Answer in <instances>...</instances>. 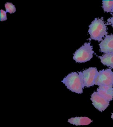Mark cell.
Instances as JSON below:
<instances>
[{"mask_svg": "<svg viewBox=\"0 0 113 127\" xmlns=\"http://www.w3.org/2000/svg\"><path fill=\"white\" fill-rule=\"evenodd\" d=\"M62 82L66 86L68 89L75 93L82 94L84 86L83 74L81 71L69 74L65 78Z\"/></svg>", "mask_w": 113, "mask_h": 127, "instance_id": "cell-1", "label": "cell"}, {"mask_svg": "<svg viewBox=\"0 0 113 127\" xmlns=\"http://www.w3.org/2000/svg\"><path fill=\"white\" fill-rule=\"evenodd\" d=\"M88 33L91 39L99 42L102 41L103 37L107 35V26L103 18H95L89 25Z\"/></svg>", "mask_w": 113, "mask_h": 127, "instance_id": "cell-2", "label": "cell"}, {"mask_svg": "<svg viewBox=\"0 0 113 127\" xmlns=\"http://www.w3.org/2000/svg\"><path fill=\"white\" fill-rule=\"evenodd\" d=\"M93 53L91 44L85 43L75 52L73 58L77 63H84L91 60Z\"/></svg>", "mask_w": 113, "mask_h": 127, "instance_id": "cell-3", "label": "cell"}, {"mask_svg": "<svg viewBox=\"0 0 113 127\" xmlns=\"http://www.w3.org/2000/svg\"><path fill=\"white\" fill-rule=\"evenodd\" d=\"M113 72L111 69L103 70L99 71L95 80V85L113 86Z\"/></svg>", "mask_w": 113, "mask_h": 127, "instance_id": "cell-4", "label": "cell"}, {"mask_svg": "<svg viewBox=\"0 0 113 127\" xmlns=\"http://www.w3.org/2000/svg\"><path fill=\"white\" fill-rule=\"evenodd\" d=\"M84 86L89 87L95 85V80L99 71L96 67H89L83 72Z\"/></svg>", "mask_w": 113, "mask_h": 127, "instance_id": "cell-5", "label": "cell"}, {"mask_svg": "<svg viewBox=\"0 0 113 127\" xmlns=\"http://www.w3.org/2000/svg\"><path fill=\"white\" fill-rule=\"evenodd\" d=\"M91 99L94 106L101 112L105 110L109 105L110 101L106 100L97 92H94L92 94Z\"/></svg>", "mask_w": 113, "mask_h": 127, "instance_id": "cell-6", "label": "cell"}, {"mask_svg": "<svg viewBox=\"0 0 113 127\" xmlns=\"http://www.w3.org/2000/svg\"><path fill=\"white\" fill-rule=\"evenodd\" d=\"M100 51L105 54L113 53V34L107 35L99 44Z\"/></svg>", "mask_w": 113, "mask_h": 127, "instance_id": "cell-7", "label": "cell"}, {"mask_svg": "<svg viewBox=\"0 0 113 127\" xmlns=\"http://www.w3.org/2000/svg\"><path fill=\"white\" fill-rule=\"evenodd\" d=\"M97 92L108 101H111L113 99V86H99L97 90Z\"/></svg>", "mask_w": 113, "mask_h": 127, "instance_id": "cell-8", "label": "cell"}, {"mask_svg": "<svg viewBox=\"0 0 113 127\" xmlns=\"http://www.w3.org/2000/svg\"><path fill=\"white\" fill-rule=\"evenodd\" d=\"M69 123L76 125H89L92 122L91 119L87 117H72L68 120Z\"/></svg>", "mask_w": 113, "mask_h": 127, "instance_id": "cell-9", "label": "cell"}, {"mask_svg": "<svg viewBox=\"0 0 113 127\" xmlns=\"http://www.w3.org/2000/svg\"><path fill=\"white\" fill-rule=\"evenodd\" d=\"M102 63L105 65L113 67V53L104 54L99 57Z\"/></svg>", "mask_w": 113, "mask_h": 127, "instance_id": "cell-10", "label": "cell"}, {"mask_svg": "<svg viewBox=\"0 0 113 127\" xmlns=\"http://www.w3.org/2000/svg\"><path fill=\"white\" fill-rule=\"evenodd\" d=\"M113 8V0H103V8L104 12H112Z\"/></svg>", "mask_w": 113, "mask_h": 127, "instance_id": "cell-11", "label": "cell"}, {"mask_svg": "<svg viewBox=\"0 0 113 127\" xmlns=\"http://www.w3.org/2000/svg\"><path fill=\"white\" fill-rule=\"evenodd\" d=\"M5 8L6 9V12L10 13H13L16 12V8L15 6L11 3L7 2L5 4Z\"/></svg>", "mask_w": 113, "mask_h": 127, "instance_id": "cell-12", "label": "cell"}, {"mask_svg": "<svg viewBox=\"0 0 113 127\" xmlns=\"http://www.w3.org/2000/svg\"><path fill=\"white\" fill-rule=\"evenodd\" d=\"M6 12L3 10H0V21H3L7 20Z\"/></svg>", "mask_w": 113, "mask_h": 127, "instance_id": "cell-13", "label": "cell"}, {"mask_svg": "<svg viewBox=\"0 0 113 127\" xmlns=\"http://www.w3.org/2000/svg\"><path fill=\"white\" fill-rule=\"evenodd\" d=\"M107 23L110 25H111L113 28V17H111V18H109L107 20Z\"/></svg>", "mask_w": 113, "mask_h": 127, "instance_id": "cell-14", "label": "cell"}, {"mask_svg": "<svg viewBox=\"0 0 113 127\" xmlns=\"http://www.w3.org/2000/svg\"><path fill=\"white\" fill-rule=\"evenodd\" d=\"M111 118H112L113 119V113H112V115H111Z\"/></svg>", "mask_w": 113, "mask_h": 127, "instance_id": "cell-15", "label": "cell"}, {"mask_svg": "<svg viewBox=\"0 0 113 127\" xmlns=\"http://www.w3.org/2000/svg\"><path fill=\"white\" fill-rule=\"evenodd\" d=\"M112 12H113V8H112Z\"/></svg>", "mask_w": 113, "mask_h": 127, "instance_id": "cell-16", "label": "cell"}]
</instances>
